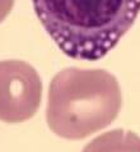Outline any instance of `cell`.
<instances>
[{"instance_id":"1","label":"cell","mask_w":140,"mask_h":152,"mask_svg":"<svg viewBox=\"0 0 140 152\" xmlns=\"http://www.w3.org/2000/svg\"><path fill=\"white\" fill-rule=\"evenodd\" d=\"M35 12L61 51L94 61L104 58L131 28L140 0H32Z\"/></svg>"}]
</instances>
